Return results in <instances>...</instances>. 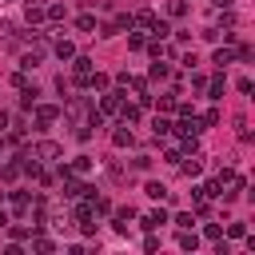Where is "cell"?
Returning <instances> with one entry per match:
<instances>
[{"label":"cell","mask_w":255,"mask_h":255,"mask_svg":"<svg viewBox=\"0 0 255 255\" xmlns=\"http://www.w3.org/2000/svg\"><path fill=\"white\" fill-rule=\"evenodd\" d=\"M32 120H36V128H52V124L60 120V108H56V104H36Z\"/></svg>","instance_id":"3"},{"label":"cell","mask_w":255,"mask_h":255,"mask_svg":"<svg viewBox=\"0 0 255 255\" xmlns=\"http://www.w3.org/2000/svg\"><path fill=\"white\" fill-rule=\"evenodd\" d=\"M179 171H183V175H191V179H195V175H199V171H203V155H199V151H191V159H179Z\"/></svg>","instance_id":"8"},{"label":"cell","mask_w":255,"mask_h":255,"mask_svg":"<svg viewBox=\"0 0 255 255\" xmlns=\"http://www.w3.org/2000/svg\"><path fill=\"white\" fill-rule=\"evenodd\" d=\"M143 191H147V195H151V199H167V195H171V191H167V187H163V183H147V187H143Z\"/></svg>","instance_id":"30"},{"label":"cell","mask_w":255,"mask_h":255,"mask_svg":"<svg viewBox=\"0 0 255 255\" xmlns=\"http://www.w3.org/2000/svg\"><path fill=\"white\" fill-rule=\"evenodd\" d=\"M231 60H235V48H215V56H211V64H215L219 72H223V68L231 64Z\"/></svg>","instance_id":"15"},{"label":"cell","mask_w":255,"mask_h":255,"mask_svg":"<svg viewBox=\"0 0 255 255\" xmlns=\"http://www.w3.org/2000/svg\"><path fill=\"white\" fill-rule=\"evenodd\" d=\"M147 32H151V40H167V36H171V28H167L163 20H155V24L147 28Z\"/></svg>","instance_id":"27"},{"label":"cell","mask_w":255,"mask_h":255,"mask_svg":"<svg viewBox=\"0 0 255 255\" xmlns=\"http://www.w3.org/2000/svg\"><path fill=\"white\" fill-rule=\"evenodd\" d=\"M52 52H56L60 60H72V56H76V44H72V40H56V44H52Z\"/></svg>","instance_id":"18"},{"label":"cell","mask_w":255,"mask_h":255,"mask_svg":"<svg viewBox=\"0 0 255 255\" xmlns=\"http://www.w3.org/2000/svg\"><path fill=\"white\" fill-rule=\"evenodd\" d=\"M32 155H36V159H40V163H56V159H60V155H64V147H60V143H56V139H40V143H36V147H32Z\"/></svg>","instance_id":"2"},{"label":"cell","mask_w":255,"mask_h":255,"mask_svg":"<svg viewBox=\"0 0 255 255\" xmlns=\"http://www.w3.org/2000/svg\"><path fill=\"white\" fill-rule=\"evenodd\" d=\"M143 44H147L143 32H128V48H131V52H143Z\"/></svg>","instance_id":"28"},{"label":"cell","mask_w":255,"mask_h":255,"mask_svg":"<svg viewBox=\"0 0 255 255\" xmlns=\"http://www.w3.org/2000/svg\"><path fill=\"white\" fill-rule=\"evenodd\" d=\"M227 235H231V239H247V223H231Z\"/></svg>","instance_id":"34"},{"label":"cell","mask_w":255,"mask_h":255,"mask_svg":"<svg viewBox=\"0 0 255 255\" xmlns=\"http://www.w3.org/2000/svg\"><path fill=\"white\" fill-rule=\"evenodd\" d=\"M223 88H227V80H223V72H215L207 84H203V92H207V100H223Z\"/></svg>","instance_id":"5"},{"label":"cell","mask_w":255,"mask_h":255,"mask_svg":"<svg viewBox=\"0 0 255 255\" xmlns=\"http://www.w3.org/2000/svg\"><path fill=\"white\" fill-rule=\"evenodd\" d=\"M8 235H12L16 243H20V239H28V227H8Z\"/></svg>","instance_id":"38"},{"label":"cell","mask_w":255,"mask_h":255,"mask_svg":"<svg viewBox=\"0 0 255 255\" xmlns=\"http://www.w3.org/2000/svg\"><path fill=\"white\" fill-rule=\"evenodd\" d=\"M0 131H8V112H0Z\"/></svg>","instance_id":"39"},{"label":"cell","mask_w":255,"mask_h":255,"mask_svg":"<svg viewBox=\"0 0 255 255\" xmlns=\"http://www.w3.org/2000/svg\"><path fill=\"white\" fill-rule=\"evenodd\" d=\"M203 235H207L211 243H219V239H223V227H219V223H207V227H203Z\"/></svg>","instance_id":"33"},{"label":"cell","mask_w":255,"mask_h":255,"mask_svg":"<svg viewBox=\"0 0 255 255\" xmlns=\"http://www.w3.org/2000/svg\"><path fill=\"white\" fill-rule=\"evenodd\" d=\"M167 223H175V227H191V223H195V215H191V211H179V215H171Z\"/></svg>","instance_id":"31"},{"label":"cell","mask_w":255,"mask_h":255,"mask_svg":"<svg viewBox=\"0 0 255 255\" xmlns=\"http://www.w3.org/2000/svg\"><path fill=\"white\" fill-rule=\"evenodd\" d=\"M175 104H179V96H175V92L159 96V116H171V112H175Z\"/></svg>","instance_id":"21"},{"label":"cell","mask_w":255,"mask_h":255,"mask_svg":"<svg viewBox=\"0 0 255 255\" xmlns=\"http://www.w3.org/2000/svg\"><path fill=\"white\" fill-rule=\"evenodd\" d=\"M36 96H40L36 84H24V88H20V108H36Z\"/></svg>","instance_id":"20"},{"label":"cell","mask_w":255,"mask_h":255,"mask_svg":"<svg viewBox=\"0 0 255 255\" xmlns=\"http://www.w3.org/2000/svg\"><path fill=\"white\" fill-rule=\"evenodd\" d=\"M203 84H207V76H199V72H191V88H195V92H203Z\"/></svg>","instance_id":"36"},{"label":"cell","mask_w":255,"mask_h":255,"mask_svg":"<svg viewBox=\"0 0 255 255\" xmlns=\"http://www.w3.org/2000/svg\"><path fill=\"white\" fill-rule=\"evenodd\" d=\"M24 20H28L32 28H36V24H44V4H32V0H28V8H24Z\"/></svg>","instance_id":"13"},{"label":"cell","mask_w":255,"mask_h":255,"mask_svg":"<svg viewBox=\"0 0 255 255\" xmlns=\"http://www.w3.org/2000/svg\"><path fill=\"white\" fill-rule=\"evenodd\" d=\"M131 219H135V211H131V207H120V211H116V231H120V235H128Z\"/></svg>","instance_id":"11"},{"label":"cell","mask_w":255,"mask_h":255,"mask_svg":"<svg viewBox=\"0 0 255 255\" xmlns=\"http://www.w3.org/2000/svg\"><path fill=\"white\" fill-rule=\"evenodd\" d=\"M163 159H167V163H179V159H183V151H179V147H167V155H163Z\"/></svg>","instance_id":"37"},{"label":"cell","mask_w":255,"mask_h":255,"mask_svg":"<svg viewBox=\"0 0 255 255\" xmlns=\"http://www.w3.org/2000/svg\"><path fill=\"white\" fill-rule=\"evenodd\" d=\"M139 223H143V231H155V227H163V223H167V211H147Z\"/></svg>","instance_id":"12"},{"label":"cell","mask_w":255,"mask_h":255,"mask_svg":"<svg viewBox=\"0 0 255 255\" xmlns=\"http://www.w3.org/2000/svg\"><path fill=\"white\" fill-rule=\"evenodd\" d=\"M179 247H183V251H195V247H199V235H195L191 227H179Z\"/></svg>","instance_id":"16"},{"label":"cell","mask_w":255,"mask_h":255,"mask_svg":"<svg viewBox=\"0 0 255 255\" xmlns=\"http://www.w3.org/2000/svg\"><path fill=\"white\" fill-rule=\"evenodd\" d=\"M68 167H72V175H84V171H92V155H76Z\"/></svg>","instance_id":"22"},{"label":"cell","mask_w":255,"mask_h":255,"mask_svg":"<svg viewBox=\"0 0 255 255\" xmlns=\"http://www.w3.org/2000/svg\"><path fill=\"white\" fill-rule=\"evenodd\" d=\"M211 4H215V8H231V0H211Z\"/></svg>","instance_id":"41"},{"label":"cell","mask_w":255,"mask_h":255,"mask_svg":"<svg viewBox=\"0 0 255 255\" xmlns=\"http://www.w3.org/2000/svg\"><path fill=\"white\" fill-rule=\"evenodd\" d=\"M8 203H12V215H28L32 211V199L24 195V191H12V195H4Z\"/></svg>","instance_id":"6"},{"label":"cell","mask_w":255,"mask_h":255,"mask_svg":"<svg viewBox=\"0 0 255 255\" xmlns=\"http://www.w3.org/2000/svg\"><path fill=\"white\" fill-rule=\"evenodd\" d=\"M116 116H120V120H124V124H139V116H143V108H139V104H128V100H124V104H120V112H116Z\"/></svg>","instance_id":"7"},{"label":"cell","mask_w":255,"mask_h":255,"mask_svg":"<svg viewBox=\"0 0 255 255\" xmlns=\"http://www.w3.org/2000/svg\"><path fill=\"white\" fill-rule=\"evenodd\" d=\"M32 251L48 255V251H52V239H48V235H40V231H32Z\"/></svg>","instance_id":"23"},{"label":"cell","mask_w":255,"mask_h":255,"mask_svg":"<svg viewBox=\"0 0 255 255\" xmlns=\"http://www.w3.org/2000/svg\"><path fill=\"white\" fill-rule=\"evenodd\" d=\"M199 124H203V128H215V124H219V112H215V108H207V112L199 116Z\"/></svg>","instance_id":"32"},{"label":"cell","mask_w":255,"mask_h":255,"mask_svg":"<svg viewBox=\"0 0 255 255\" xmlns=\"http://www.w3.org/2000/svg\"><path fill=\"white\" fill-rule=\"evenodd\" d=\"M167 16H187V0H167Z\"/></svg>","instance_id":"26"},{"label":"cell","mask_w":255,"mask_h":255,"mask_svg":"<svg viewBox=\"0 0 255 255\" xmlns=\"http://www.w3.org/2000/svg\"><path fill=\"white\" fill-rule=\"evenodd\" d=\"M120 104H124V92H104L100 96V116H116Z\"/></svg>","instance_id":"4"},{"label":"cell","mask_w":255,"mask_h":255,"mask_svg":"<svg viewBox=\"0 0 255 255\" xmlns=\"http://www.w3.org/2000/svg\"><path fill=\"white\" fill-rule=\"evenodd\" d=\"M219 24H223V28H235V12H231V8H223V16H219Z\"/></svg>","instance_id":"35"},{"label":"cell","mask_w":255,"mask_h":255,"mask_svg":"<svg viewBox=\"0 0 255 255\" xmlns=\"http://www.w3.org/2000/svg\"><path fill=\"white\" fill-rule=\"evenodd\" d=\"M147 76H151V80H167V76H171V68L163 64V56H159V60L151 64V72H147Z\"/></svg>","instance_id":"25"},{"label":"cell","mask_w":255,"mask_h":255,"mask_svg":"<svg viewBox=\"0 0 255 255\" xmlns=\"http://www.w3.org/2000/svg\"><path fill=\"white\" fill-rule=\"evenodd\" d=\"M64 116H68V120H76V124H88V116H92L88 96H72V100L64 104Z\"/></svg>","instance_id":"1"},{"label":"cell","mask_w":255,"mask_h":255,"mask_svg":"<svg viewBox=\"0 0 255 255\" xmlns=\"http://www.w3.org/2000/svg\"><path fill=\"white\" fill-rule=\"evenodd\" d=\"M0 227H8V211L4 207H0Z\"/></svg>","instance_id":"40"},{"label":"cell","mask_w":255,"mask_h":255,"mask_svg":"<svg viewBox=\"0 0 255 255\" xmlns=\"http://www.w3.org/2000/svg\"><path fill=\"white\" fill-rule=\"evenodd\" d=\"M112 143H116V147H131V143H135L131 128H128V124H124V128H116V131H112Z\"/></svg>","instance_id":"10"},{"label":"cell","mask_w":255,"mask_h":255,"mask_svg":"<svg viewBox=\"0 0 255 255\" xmlns=\"http://www.w3.org/2000/svg\"><path fill=\"white\" fill-rule=\"evenodd\" d=\"M108 84H112V80H108L104 72H88V88H92V92H108Z\"/></svg>","instance_id":"19"},{"label":"cell","mask_w":255,"mask_h":255,"mask_svg":"<svg viewBox=\"0 0 255 255\" xmlns=\"http://www.w3.org/2000/svg\"><path fill=\"white\" fill-rule=\"evenodd\" d=\"M16 175H20V163H16V159H12V163H0V179H8V183H12Z\"/></svg>","instance_id":"29"},{"label":"cell","mask_w":255,"mask_h":255,"mask_svg":"<svg viewBox=\"0 0 255 255\" xmlns=\"http://www.w3.org/2000/svg\"><path fill=\"white\" fill-rule=\"evenodd\" d=\"M64 4H44V20H52V24H64Z\"/></svg>","instance_id":"17"},{"label":"cell","mask_w":255,"mask_h":255,"mask_svg":"<svg viewBox=\"0 0 255 255\" xmlns=\"http://www.w3.org/2000/svg\"><path fill=\"white\" fill-rule=\"evenodd\" d=\"M76 28H80V32H96V16H92V12H80V16H76Z\"/></svg>","instance_id":"24"},{"label":"cell","mask_w":255,"mask_h":255,"mask_svg":"<svg viewBox=\"0 0 255 255\" xmlns=\"http://www.w3.org/2000/svg\"><path fill=\"white\" fill-rule=\"evenodd\" d=\"M151 24H155V12H147V8H139V12L131 16V28H143V32H147Z\"/></svg>","instance_id":"14"},{"label":"cell","mask_w":255,"mask_h":255,"mask_svg":"<svg viewBox=\"0 0 255 255\" xmlns=\"http://www.w3.org/2000/svg\"><path fill=\"white\" fill-rule=\"evenodd\" d=\"M151 135H155V139H163V135H171V120L155 112V120H151Z\"/></svg>","instance_id":"9"}]
</instances>
